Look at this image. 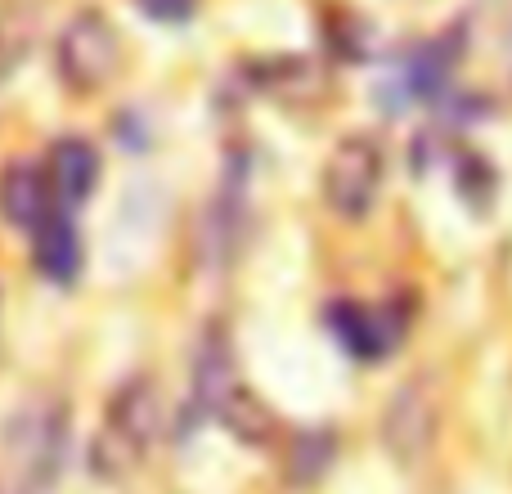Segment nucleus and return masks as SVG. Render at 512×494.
<instances>
[{"mask_svg": "<svg viewBox=\"0 0 512 494\" xmlns=\"http://www.w3.org/2000/svg\"><path fill=\"white\" fill-rule=\"evenodd\" d=\"M162 432V400L153 378H126L108 396V409L99 418V432L90 436V472L99 481H126Z\"/></svg>", "mask_w": 512, "mask_h": 494, "instance_id": "1", "label": "nucleus"}, {"mask_svg": "<svg viewBox=\"0 0 512 494\" xmlns=\"http://www.w3.org/2000/svg\"><path fill=\"white\" fill-rule=\"evenodd\" d=\"M9 486L27 494H50L68 463V409L59 400H32L5 427Z\"/></svg>", "mask_w": 512, "mask_h": 494, "instance_id": "2", "label": "nucleus"}, {"mask_svg": "<svg viewBox=\"0 0 512 494\" xmlns=\"http://www.w3.org/2000/svg\"><path fill=\"white\" fill-rule=\"evenodd\" d=\"M382 176H387V162H382L378 140H373V135H346V140H337V149L328 153L324 203L333 207L342 221H364L382 194Z\"/></svg>", "mask_w": 512, "mask_h": 494, "instance_id": "3", "label": "nucleus"}, {"mask_svg": "<svg viewBox=\"0 0 512 494\" xmlns=\"http://www.w3.org/2000/svg\"><path fill=\"white\" fill-rule=\"evenodd\" d=\"M54 59H59V77L72 90L81 95L104 90L117 72V32L99 14H81L59 32Z\"/></svg>", "mask_w": 512, "mask_h": 494, "instance_id": "4", "label": "nucleus"}, {"mask_svg": "<svg viewBox=\"0 0 512 494\" xmlns=\"http://www.w3.org/2000/svg\"><path fill=\"white\" fill-rule=\"evenodd\" d=\"M436 427H441V414H436V396L423 378L405 382V387L391 396L387 414H382V445L396 463L414 468L432 454L436 445Z\"/></svg>", "mask_w": 512, "mask_h": 494, "instance_id": "5", "label": "nucleus"}, {"mask_svg": "<svg viewBox=\"0 0 512 494\" xmlns=\"http://www.w3.org/2000/svg\"><path fill=\"white\" fill-rule=\"evenodd\" d=\"M243 391L239 364H234V346L225 328H207L194 355V409L207 418H221V409Z\"/></svg>", "mask_w": 512, "mask_h": 494, "instance_id": "6", "label": "nucleus"}, {"mask_svg": "<svg viewBox=\"0 0 512 494\" xmlns=\"http://www.w3.org/2000/svg\"><path fill=\"white\" fill-rule=\"evenodd\" d=\"M328 324H333V333L342 337L346 351L360 355V360L387 355L391 346L400 342V333H405L387 310H369V306H355V301H337V306L328 310Z\"/></svg>", "mask_w": 512, "mask_h": 494, "instance_id": "7", "label": "nucleus"}, {"mask_svg": "<svg viewBox=\"0 0 512 494\" xmlns=\"http://www.w3.org/2000/svg\"><path fill=\"white\" fill-rule=\"evenodd\" d=\"M50 203H54V189L41 167H32V162L5 167V176H0V216H5L9 225L36 230V225L54 212Z\"/></svg>", "mask_w": 512, "mask_h": 494, "instance_id": "8", "label": "nucleus"}, {"mask_svg": "<svg viewBox=\"0 0 512 494\" xmlns=\"http://www.w3.org/2000/svg\"><path fill=\"white\" fill-rule=\"evenodd\" d=\"M45 176H50V189L59 203H86L90 194H95L99 185V153L90 140H77V135H68V140H59L50 149V162H45Z\"/></svg>", "mask_w": 512, "mask_h": 494, "instance_id": "9", "label": "nucleus"}, {"mask_svg": "<svg viewBox=\"0 0 512 494\" xmlns=\"http://www.w3.org/2000/svg\"><path fill=\"white\" fill-rule=\"evenodd\" d=\"M32 252H36V270L45 274L50 283H72L81 270V239L77 225L68 221L63 212H50L41 225L32 230Z\"/></svg>", "mask_w": 512, "mask_h": 494, "instance_id": "10", "label": "nucleus"}, {"mask_svg": "<svg viewBox=\"0 0 512 494\" xmlns=\"http://www.w3.org/2000/svg\"><path fill=\"white\" fill-rule=\"evenodd\" d=\"M216 423H221L239 445H252V450H270L274 436H279V418H274L270 405H265V400H256L248 387H243L239 396L221 409V418H216Z\"/></svg>", "mask_w": 512, "mask_h": 494, "instance_id": "11", "label": "nucleus"}, {"mask_svg": "<svg viewBox=\"0 0 512 494\" xmlns=\"http://www.w3.org/2000/svg\"><path fill=\"white\" fill-rule=\"evenodd\" d=\"M337 441L333 432H297L288 445V486L306 490L315 481H324V472L333 468Z\"/></svg>", "mask_w": 512, "mask_h": 494, "instance_id": "12", "label": "nucleus"}, {"mask_svg": "<svg viewBox=\"0 0 512 494\" xmlns=\"http://www.w3.org/2000/svg\"><path fill=\"white\" fill-rule=\"evenodd\" d=\"M144 14H153L158 23H185L194 14V0H140Z\"/></svg>", "mask_w": 512, "mask_h": 494, "instance_id": "13", "label": "nucleus"}, {"mask_svg": "<svg viewBox=\"0 0 512 494\" xmlns=\"http://www.w3.org/2000/svg\"><path fill=\"white\" fill-rule=\"evenodd\" d=\"M5 494H27V490H18V486H5Z\"/></svg>", "mask_w": 512, "mask_h": 494, "instance_id": "14", "label": "nucleus"}]
</instances>
